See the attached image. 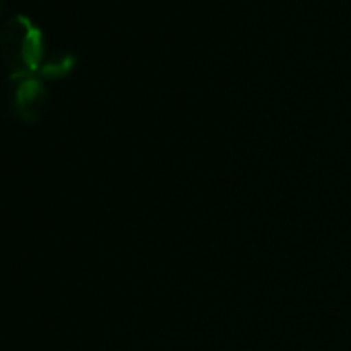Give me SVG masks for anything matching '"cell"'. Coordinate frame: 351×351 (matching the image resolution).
Here are the masks:
<instances>
[{
    "label": "cell",
    "instance_id": "cell-1",
    "mask_svg": "<svg viewBox=\"0 0 351 351\" xmlns=\"http://www.w3.org/2000/svg\"><path fill=\"white\" fill-rule=\"evenodd\" d=\"M0 58L11 71V75L38 73L46 58L44 36L40 27L17 13L0 25Z\"/></svg>",
    "mask_w": 351,
    "mask_h": 351
},
{
    "label": "cell",
    "instance_id": "cell-2",
    "mask_svg": "<svg viewBox=\"0 0 351 351\" xmlns=\"http://www.w3.org/2000/svg\"><path fill=\"white\" fill-rule=\"evenodd\" d=\"M48 91L46 85L36 73L29 75H11L0 87V106L9 116L36 122L46 110Z\"/></svg>",
    "mask_w": 351,
    "mask_h": 351
},
{
    "label": "cell",
    "instance_id": "cell-3",
    "mask_svg": "<svg viewBox=\"0 0 351 351\" xmlns=\"http://www.w3.org/2000/svg\"><path fill=\"white\" fill-rule=\"evenodd\" d=\"M73 62H75V60H73L71 54H66V52H56V54L46 56V58L42 60L38 73L44 75V77H62V75H66V73L71 71Z\"/></svg>",
    "mask_w": 351,
    "mask_h": 351
},
{
    "label": "cell",
    "instance_id": "cell-4",
    "mask_svg": "<svg viewBox=\"0 0 351 351\" xmlns=\"http://www.w3.org/2000/svg\"><path fill=\"white\" fill-rule=\"evenodd\" d=\"M3 13H5V0H0V17H3Z\"/></svg>",
    "mask_w": 351,
    "mask_h": 351
}]
</instances>
